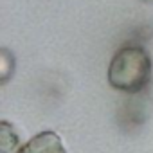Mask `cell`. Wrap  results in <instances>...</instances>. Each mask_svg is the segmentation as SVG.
<instances>
[{
    "mask_svg": "<svg viewBox=\"0 0 153 153\" xmlns=\"http://www.w3.org/2000/svg\"><path fill=\"white\" fill-rule=\"evenodd\" d=\"M0 61H2V74H0V83H6L11 76V70L15 68V59L13 56L9 54L7 49H2L0 51Z\"/></svg>",
    "mask_w": 153,
    "mask_h": 153,
    "instance_id": "3",
    "label": "cell"
},
{
    "mask_svg": "<svg viewBox=\"0 0 153 153\" xmlns=\"http://www.w3.org/2000/svg\"><path fill=\"white\" fill-rule=\"evenodd\" d=\"M18 153H67V151L63 148L61 137L56 131L47 130L29 139V142H25Z\"/></svg>",
    "mask_w": 153,
    "mask_h": 153,
    "instance_id": "2",
    "label": "cell"
},
{
    "mask_svg": "<svg viewBox=\"0 0 153 153\" xmlns=\"http://www.w3.org/2000/svg\"><path fill=\"white\" fill-rule=\"evenodd\" d=\"M151 78V58L140 45L119 49L108 67V81L114 88L137 94L146 88Z\"/></svg>",
    "mask_w": 153,
    "mask_h": 153,
    "instance_id": "1",
    "label": "cell"
},
{
    "mask_svg": "<svg viewBox=\"0 0 153 153\" xmlns=\"http://www.w3.org/2000/svg\"><path fill=\"white\" fill-rule=\"evenodd\" d=\"M140 2H148V4H153V0H140Z\"/></svg>",
    "mask_w": 153,
    "mask_h": 153,
    "instance_id": "4",
    "label": "cell"
}]
</instances>
